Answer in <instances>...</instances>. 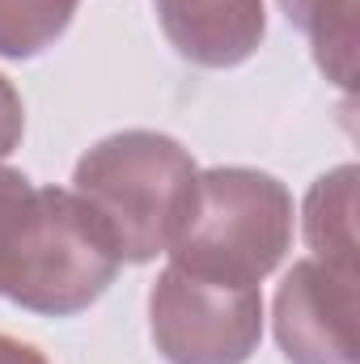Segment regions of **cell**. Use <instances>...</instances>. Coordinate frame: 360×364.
Returning <instances> with one entry per match:
<instances>
[{
	"label": "cell",
	"mask_w": 360,
	"mask_h": 364,
	"mask_svg": "<svg viewBox=\"0 0 360 364\" xmlns=\"http://www.w3.org/2000/svg\"><path fill=\"white\" fill-rule=\"evenodd\" d=\"M199 170L162 132H115L77 161L73 195L102 220L119 263H153L191 216Z\"/></svg>",
	"instance_id": "cell-1"
},
{
	"label": "cell",
	"mask_w": 360,
	"mask_h": 364,
	"mask_svg": "<svg viewBox=\"0 0 360 364\" xmlns=\"http://www.w3.org/2000/svg\"><path fill=\"white\" fill-rule=\"evenodd\" d=\"M119 250L64 186H34L0 263V296L43 318H73L115 284Z\"/></svg>",
	"instance_id": "cell-2"
},
{
	"label": "cell",
	"mask_w": 360,
	"mask_h": 364,
	"mask_svg": "<svg viewBox=\"0 0 360 364\" xmlns=\"http://www.w3.org/2000/svg\"><path fill=\"white\" fill-rule=\"evenodd\" d=\"M292 246V195L280 178L246 166L208 170L195 182L191 216L179 229L174 267L225 284H263Z\"/></svg>",
	"instance_id": "cell-3"
},
{
	"label": "cell",
	"mask_w": 360,
	"mask_h": 364,
	"mask_svg": "<svg viewBox=\"0 0 360 364\" xmlns=\"http://www.w3.org/2000/svg\"><path fill=\"white\" fill-rule=\"evenodd\" d=\"M149 335L166 364H246L263 339L255 284H225L166 267L149 296Z\"/></svg>",
	"instance_id": "cell-4"
},
{
	"label": "cell",
	"mask_w": 360,
	"mask_h": 364,
	"mask_svg": "<svg viewBox=\"0 0 360 364\" xmlns=\"http://www.w3.org/2000/svg\"><path fill=\"white\" fill-rule=\"evenodd\" d=\"M275 339L292 364H356V272L297 263L275 292Z\"/></svg>",
	"instance_id": "cell-5"
},
{
	"label": "cell",
	"mask_w": 360,
	"mask_h": 364,
	"mask_svg": "<svg viewBox=\"0 0 360 364\" xmlns=\"http://www.w3.org/2000/svg\"><path fill=\"white\" fill-rule=\"evenodd\" d=\"M153 9L170 47L199 68L246 64L268 30L263 0H153Z\"/></svg>",
	"instance_id": "cell-6"
},
{
	"label": "cell",
	"mask_w": 360,
	"mask_h": 364,
	"mask_svg": "<svg viewBox=\"0 0 360 364\" xmlns=\"http://www.w3.org/2000/svg\"><path fill=\"white\" fill-rule=\"evenodd\" d=\"M305 242L314 259L356 272V166H339L305 195Z\"/></svg>",
	"instance_id": "cell-7"
},
{
	"label": "cell",
	"mask_w": 360,
	"mask_h": 364,
	"mask_svg": "<svg viewBox=\"0 0 360 364\" xmlns=\"http://www.w3.org/2000/svg\"><path fill=\"white\" fill-rule=\"evenodd\" d=\"M284 17L309 38L318 68L339 90L356 81V0H280Z\"/></svg>",
	"instance_id": "cell-8"
},
{
	"label": "cell",
	"mask_w": 360,
	"mask_h": 364,
	"mask_svg": "<svg viewBox=\"0 0 360 364\" xmlns=\"http://www.w3.org/2000/svg\"><path fill=\"white\" fill-rule=\"evenodd\" d=\"M81 0H0V55L34 60L60 43Z\"/></svg>",
	"instance_id": "cell-9"
},
{
	"label": "cell",
	"mask_w": 360,
	"mask_h": 364,
	"mask_svg": "<svg viewBox=\"0 0 360 364\" xmlns=\"http://www.w3.org/2000/svg\"><path fill=\"white\" fill-rule=\"evenodd\" d=\"M30 191H34V182L26 178V174L0 166V263H4V250L13 242V229L21 220V208L30 203Z\"/></svg>",
	"instance_id": "cell-10"
},
{
	"label": "cell",
	"mask_w": 360,
	"mask_h": 364,
	"mask_svg": "<svg viewBox=\"0 0 360 364\" xmlns=\"http://www.w3.org/2000/svg\"><path fill=\"white\" fill-rule=\"evenodd\" d=\"M21 132H26V110H21V97L9 85V77H0V161L21 144Z\"/></svg>",
	"instance_id": "cell-11"
},
{
	"label": "cell",
	"mask_w": 360,
	"mask_h": 364,
	"mask_svg": "<svg viewBox=\"0 0 360 364\" xmlns=\"http://www.w3.org/2000/svg\"><path fill=\"white\" fill-rule=\"evenodd\" d=\"M0 364H47V356L13 335H0Z\"/></svg>",
	"instance_id": "cell-12"
}]
</instances>
